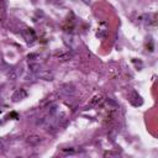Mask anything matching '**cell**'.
Returning <instances> with one entry per match:
<instances>
[{
	"label": "cell",
	"mask_w": 158,
	"mask_h": 158,
	"mask_svg": "<svg viewBox=\"0 0 158 158\" xmlns=\"http://www.w3.org/2000/svg\"><path fill=\"white\" fill-rule=\"evenodd\" d=\"M142 19H144L143 22L148 26H156L158 23V15L157 14H146L142 16Z\"/></svg>",
	"instance_id": "6da1fadb"
},
{
	"label": "cell",
	"mask_w": 158,
	"mask_h": 158,
	"mask_svg": "<svg viewBox=\"0 0 158 158\" xmlns=\"http://www.w3.org/2000/svg\"><path fill=\"white\" fill-rule=\"evenodd\" d=\"M146 49L149 51V52H153V49H154V43H153L152 37H147V41H146Z\"/></svg>",
	"instance_id": "5b68a950"
},
{
	"label": "cell",
	"mask_w": 158,
	"mask_h": 158,
	"mask_svg": "<svg viewBox=\"0 0 158 158\" xmlns=\"http://www.w3.org/2000/svg\"><path fill=\"white\" fill-rule=\"evenodd\" d=\"M130 101H131V104L132 105H135V106H139V105H142V102H143V100H142V98L138 95V93L137 91H131V94H130Z\"/></svg>",
	"instance_id": "7a4b0ae2"
},
{
	"label": "cell",
	"mask_w": 158,
	"mask_h": 158,
	"mask_svg": "<svg viewBox=\"0 0 158 158\" xmlns=\"http://www.w3.org/2000/svg\"><path fill=\"white\" fill-rule=\"evenodd\" d=\"M22 35H23V37H25V40H26L27 43H32L36 40V33H35V31L32 28H26L22 32Z\"/></svg>",
	"instance_id": "3957f363"
},
{
	"label": "cell",
	"mask_w": 158,
	"mask_h": 158,
	"mask_svg": "<svg viewBox=\"0 0 158 158\" xmlns=\"http://www.w3.org/2000/svg\"><path fill=\"white\" fill-rule=\"evenodd\" d=\"M83 2H85V4H90V0H83Z\"/></svg>",
	"instance_id": "8992f818"
},
{
	"label": "cell",
	"mask_w": 158,
	"mask_h": 158,
	"mask_svg": "<svg viewBox=\"0 0 158 158\" xmlns=\"http://www.w3.org/2000/svg\"><path fill=\"white\" fill-rule=\"evenodd\" d=\"M26 95H27V93H26L23 89H17V90L14 93L12 99H14V101H19V100H21V99L26 98Z\"/></svg>",
	"instance_id": "277c9868"
}]
</instances>
